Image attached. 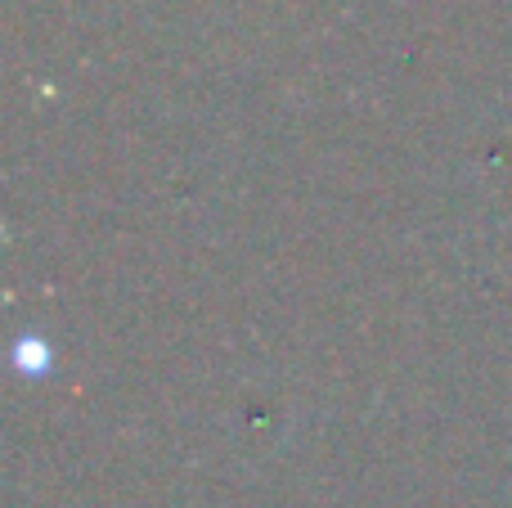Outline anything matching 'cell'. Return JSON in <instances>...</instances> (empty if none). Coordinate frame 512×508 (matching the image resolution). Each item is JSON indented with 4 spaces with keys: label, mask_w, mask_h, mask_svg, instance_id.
<instances>
[{
    "label": "cell",
    "mask_w": 512,
    "mask_h": 508,
    "mask_svg": "<svg viewBox=\"0 0 512 508\" xmlns=\"http://www.w3.org/2000/svg\"><path fill=\"white\" fill-rule=\"evenodd\" d=\"M14 365L23 369V374H45V369H50V347L27 333V338H18V347H14Z\"/></svg>",
    "instance_id": "6da1fadb"
}]
</instances>
